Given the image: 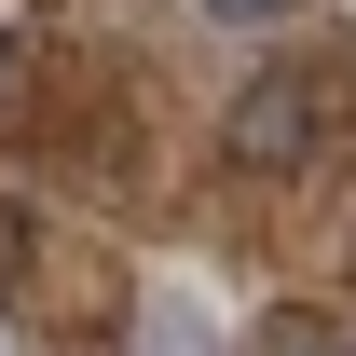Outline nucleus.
Returning <instances> with one entry per match:
<instances>
[{"label": "nucleus", "instance_id": "1", "mask_svg": "<svg viewBox=\"0 0 356 356\" xmlns=\"http://www.w3.org/2000/svg\"><path fill=\"white\" fill-rule=\"evenodd\" d=\"M315 137H329V69H315V55H274L261 83L220 110V151H233L247 178H288V165H315Z\"/></svg>", "mask_w": 356, "mask_h": 356}, {"label": "nucleus", "instance_id": "2", "mask_svg": "<svg viewBox=\"0 0 356 356\" xmlns=\"http://www.w3.org/2000/svg\"><path fill=\"white\" fill-rule=\"evenodd\" d=\"M137 356H220V329H206V302H178V288H165V302L137 315Z\"/></svg>", "mask_w": 356, "mask_h": 356}, {"label": "nucleus", "instance_id": "3", "mask_svg": "<svg viewBox=\"0 0 356 356\" xmlns=\"http://www.w3.org/2000/svg\"><path fill=\"white\" fill-rule=\"evenodd\" d=\"M261 356H356V343L329 329V315H274V329H261Z\"/></svg>", "mask_w": 356, "mask_h": 356}, {"label": "nucleus", "instance_id": "4", "mask_svg": "<svg viewBox=\"0 0 356 356\" xmlns=\"http://www.w3.org/2000/svg\"><path fill=\"white\" fill-rule=\"evenodd\" d=\"M28 261H42V220H28V206L0 192V288H28Z\"/></svg>", "mask_w": 356, "mask_h": 356}, {"label": "nucleus", "instance_id": "5", "mask_svg": "<svg viewBox=\"0 0 356 356\" xmlns=\"http://www.w3.org/2000/svg\"><path fill=\"white\" fill-rule=\"evenodd\" d=\"M206 14H220V28H274L288 0H206Z\"/></svg>", "mask_w": 356, "mask_h": 356}, {"label": "nucleus", "instance_id": "6", "mask_svg": "<svg viewBox=\"0 0 356 356\" xmlns=\"http://www.w3.org/2000/svg\"><path fill=\"white\" fill-rule=\"evenodd\" d=\"M14 83H28V55H14V42H0V110H14Z\"/></svg>", "mask_w": 356, "mask_h": 356}, {"label": "nucleus", "instance_id": "7", "mask_svg": "<svg viewBox=\"0 0 356 356\" xmlns=\"http://www.w3.org/2000/svg\"><path fill=\"white\" fill-rule=\"evenodd\" d=\"M0 356H14V343H0Z\"/></svg>", "mask_w": 356, "mask_h": 356}]
</instances>
